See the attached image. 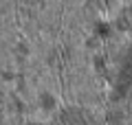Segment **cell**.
<instances>
[{
    "mask_svg": "<svg viewBox=\"0 0 132 125\" xmlns=\"http://www.w3.org/2000/svg\"><path fill=\"white\" fill-rule=\"evenodd\" d=\"M119 24H121V29H126V31H132V7L126 9L119 15Z\"/></svg>",
    "mask_w": 132,
    "mask_h": 125,
    "instance_id": "1",
    "label": "cell"
},
{
    "mask_svg": "<svg viewBox=\"0 0 132 125\" xmlns=\"http://www.w3.org/2000/svg\"><path fill=\"white\" fill-rule=\"evenodd\" d=\"M90 5H93L95 9H99V7H106V5H108V0H90Z\"/></svg>",
    "mask_w": 132,
    "mask_h": 125,
    "instance_id": "2",
    "label": "cell"
}]
</instances>
